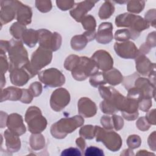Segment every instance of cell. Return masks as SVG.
<instances>
[{
  "label": "cell",
  "mask_w": 156,
  "mask_h": 156,
  "mask_svg": "<svg viewBox=\"0 0 156 156\" xmlns=\"http://www.w3.org/2000/svg\"><path fill=\"white\" fill-rule=\"evenodd\" d=\"M83 123V119L79 116H75L71 118L62 119L51 127V133L57 138L65 137L68 133H71L77 127Z\"/></svg>",
  "instance_id": "6da1fadb"
},
{
  "label": "cell",
  "mask_w": 156,
  "mask_h": 156,
  "mask_svg": "<svg viewBox=\"0 0 156 156\" xmlns=\"http://www.w3.org/2000/svg\"><path fill=\"white\" fill-rule=\"evenodd\" d=\"M95 133H96V141L102 142L109 150L115 152L121 148L122 140L118 133L113 132H106L99 126H96Z\"/></svg>",
  "instance_id": "7a4b0ae2"
},
{
  "label": "cell",
  "mask_w": 156,
  "mask_h": 156,
  "mask_svg": "<svg viewBox=\"0 0 156 156\" xmlns=\"http://www.w3.org/2000/svg\"><path fill=\"white\" fill-rule=\"evenodd\" d=\"M26 121L29 126V130L32 133H40L46 126V120L41 115L40 110L36 107H30L27 111Z\"/></svg>",
  "instance_id": "3957f363"
},
{
  "label": "cell",
  "mask_w": 156,
  "mask_h": 156,
  "mask_svg": "<svg viewBox=\"0 0 156 156\" xmlns=\"http://www.w3.org/2000/svg\"><path fill=\"white\" fill-rule=\"evenodd\" d=\"M97 68L93 60L87 57H81L76 68L73 71L72 75L75 79L82 80L85 79L90 74L94 73Z\"/></svg>",
  "instance_id": "277c9868"
},
{
  "label": "cell",
  "mask_w": 156,
  "mask_h": 156,
  "mask_svg": "<svg viewBox=\"0 0 156 156\" xmlns=\"http://www.w3.org/2000/svg\"><path fill=\"white\" fill-rule=\"evenodd\" d=\"M40 80L49 87H58L64 84L65 77L57 69L51 68L40 73Z\"/></svg>",
  "instance_id": "5b68a950"
},
{
  "label": "cell",
  "mask_w": 156,
  "mask_h": 156,
  "mask_svg": "<svg viewBox=\"0 0 156 156\" xmlns=\"http://www.w3.org/2000/svg\"><path fill=\"white\" fill-rule=\"evenodd\" d=\"M51 52L46 49L40 47L33 53L31 59V68L36 73L37 70L41 69L49 64L51 60Z\"/></svg>",
  "instance_id": "8992f818"
},
{
  "label": "cell",
  "mask_w": 156,
  "mask_h": 156,
  "mask_svg": "<svg viewBox=\"0 0 156 156\" xmlns=\"http://www.w3.org/2000/svg\"><path fill=\"white\" fill-rule=\"evenodd\" d=\"M69 92L63 88H59L53 92L51 99V105L53 110L60 111L69 104Z\"/></svg>",
  "instance_id": "52a82bcc"
},
{
  "label": "cell",
  "mask_w": 156,
  "mask_h": 156,
  "mask_svg": "<svg viewBox=\"0 0 156 156\" xmlns=\"http://www.w3.org/2000/svg\"><path fill=\"white\" fill-rule=\"evenodd\" d=\"M92 60L96 61L97 67L106 71L111 69L113 66V59L110 54L104 51H99L94 53Z\"/></svg>",
  "instance_id": "ba28073f"
},
{
  "label": "cell",
  "mask_w": 156,
  "mask_h": 156,
  "mask_svg": "<svg viewBox=\"0 0 156 156\" xmlns=\"http://www.w3.org/2000/svg\"><path fill=\"white\" fill-rule=\"evenodd\" d=\"M137 48L132 42L124 43H115V49L116 53L121 57L131 58H134L137 53Z\"/></svg>",
  "instance_id": "9c48e42d"
},
{
  "label": "cell",
  "mask_w": 156,
  "mask_h": 156,
  "mask_svg": "<svg viewBox=\"0 0 156 156\" xmlns=\"http://www.w3.org/2000/svg\"><path fill=\"white\" fill-rule=\"evenodd\" d=\"M7 126L10 130L16 135H22L25 133L26 128L23 123L21 115L12 114L9 116Z\"/></svg>",
  "instance_id": "30bf717a"
},
{
  "label": "cell",
  "mask_w": 156,
  "mask_h": 156,
  "mask_svg": "<svg viewBox=\"0 0 156 156\" xmlns=\"http://www.w3.org/2000/svg\"><path fill=\"white\" fill-rule=\"evenodd\" d=\"M79 111L80 114L86 118H90L96 113V106L90 99L81 98L79 102Z\"/></svg>",
  "instance_id": "8fae6325"
},
{
  "label": "cell",
  "mask_w": 156,
  "mask_h": 156,
  "mask_svg": "<svg viewBox=\"0 0 156 156\" xmlns=\"http://www.w3.org/2000/svg\"><path fill=\"white\" fill-rule=\"evenodd\" d=\"M112 28V24L109 23H102L99 27L97 34V41L103 44L109 43L113 38Z\"/></svg>",
  "instance_id": "7c38bea8"
},
{
  "label": "cell",
  "mask_w": 156,
  "mask_h": 156,
  "mask_svg": "<svg viewBox=\"0 0 156 156\" xmlns=\"http://www.w3.org/2000/svg\"><path fill=\"white\" fill-rule=\"evenodd\" d=\"M12 132L9 131L8 130L4 132V136L6 140V146L9 152H16L21 147V142L20 138L15 136Z\"/></svg>",
  "instance_id": "4fadbf2b"
},
{
  "label": "cell",
  "mask_w": 156,
  "mask_h": 156,
  "mask_svg": "<svg viewBox=\"0 0 156 156\" xmlns=\"http://www.w3.org/2000/svg\"><path fill=\"white\" fill-rule=\"evenodd\" d=\"M30 76L27 74L25 71L21 69H14L10 74L11 81L13 84L22 86L26 83Z\"/></svg>",
  "instance_id": "5bb4252c"
},
{
  "label": "cell",
  "mask_w": 156,
  "mask_h": 156,
  "mask_svg": "<svg viewBox=\"0 0 156 156\" xmlns=\"http://www.w3.org/2000/svg\"><path fill=\"white\" fill-rule=\"evenodd\" d=\"M23 41L27 46L30 47L34 46L37 41V32L32 29L26 30V31H24Z\"/></svg>",
  "instance_id": "9a60e30c"
},
{
  "label": "cell",
  "mask_w": 156,
  "mask_h": 156,
  "mask_svg": "<svg viewBox=\"0 0 156 156\" xmlns=\"http://www.w3.org/2000/svg\"><path fill=\"white\" fill-rule=\"evenodd\" d=\"M30 147L35 151H38L43 149L44 146V139L41 135H32L30 140Z\"/></svg>",
  "instance_id": "2e32d148"
},
{
  "label": "cell",
  "mask_w": 156,
  "mask_h": 156,
  "mask_svg": "<svg viewBox=\"0 0 156 156\" xmlns=\"http://www.w3.org/2000/svg\"><path fill=\"white\" fill-rule=\"evenodd\" d=\"M92 126H85L84 127H82L80 130V135L84 137L86 139H92L94 137V135L95 134V130H91L94 129Z\"/></svg>",
  "instance_id": "e0dca14e"
},
{
  "label": "cell",
  "mask_w": 156,
  "mask_h": 156,
  "mask_svg": "<svg viewBox=\"0 0 156 156\" xmlns=\"http://www.w3.org/2000/svg\"><path fill=\"white\" fill-rule=\"evenodd\" d=\"M87 40L83 35H77L75 36L72 38L71 40V46L73 48L75 47L77 43L79 44V50L82 49L87 44Z\"/></svg>",
  "instance_id": "ac0fdd59"
},
{
  "label": "cell",
  "mask_w": 156,
  "mask_h": 156,
  "mask_svg": "<svg viewBox=\"0 0 156 156\" xmlns=\"http://www.w3.org/2000/svg\"><path fill=\"white\" fill-rule=\"evenodd\" d=\"M80 58L76 55H70L65 61V66L66 69L72 70L76 68L77 63H79Z\"/></svg>",
  "instance_id": "d6986e66"
},
{
  "label": "cell",
  "mask_w": 156,
  "mask_h": 156,
  "mask_svg": "<svg viewBox=\"0 0 156 156\" xmlns=\"http://www.w3.org/2000/svg\"><path fill=\"white\" fill-rule=\"evenodd\" d=\"M141 139L139 136L133 135L129 136L127 140V144L130 149H135L138 147L141 144Z\"/></svg>",
  "instance_id": "ffe728a7"
},
{
  "label": "cell",
  "mask_w": 156,
  "mask_h": 156,
  "mask_svg": "<svg viewBox=\"0 0 156 156\" xmlns=\"http://www.w3.org/2000/svg\"><path fill=\"white\" fill-rule=\"evenodd\" d=\"M84 155L87 156H102L104 155V154L102 149L95 146H91L87 148Z\"/></svg>",
  "instance_id": "44dd1931"
},
{
  "label": "cell",
  "mask_w": 156,
  "mask_h": 156,
  "mask_svg": "<svg viewBox=\"0 0 156 156\" xmlns=\"http://www.w3.org/2000/svg\"><path fill=\"white\" fill-rule=\"evenodd\" d=\"M90 82L91 84L94 87H96L97 84L99 85L102 83H106V81L104 78V75L102 74V73H99L98 74H97L92 76L90 80Z\"/></svg>",
  "instance_id": "7402d4cb"
},
{
  "label": "cell",
  "mask_w": 156,
  "mask_h": 156,
  "mask_svg": "<svg viewBox=\"0 0 156 156\" xmlns=\"http://www.w3.org/2000/svg\"><path fill=\"white\" fill-rule=\"evenodd\" d=\"M85 20L84 21L83 23H82L84 28L87 30H88L89 31H90V30H94V28L96 26V23L94 21V19L93 17L92 16H88L85 19Z\"/></svg>",
  "instance_id": "603a6c76"
},
{
  "label": "cell",
  "mask_w": 156,
  "mask_h": 156,
  "mask_svg": "<svg viewBox=\"0 0 156 156\" xmlns=\"http://www.w3.org/2000/svg\"><path fill=\"white\" fill-rule=\"evenodd\" d=\"M131 37L130 35V33L129 30L126 29L118 30L115 33V38L118 40H128Z\"/></svg>",
  "instance_id": "cb8c5ba5"
},
{
  "label": "cell",
  "mask_w": 156,
  "mask_h": 156,
  "mask_svg": "<svg viewBox=\"0 0 156 156\" xmlns=\"http://www.w3.org/2000/svg\"><path fill=\"white\" fill-rule=\"evenodd\" d=\"M82 154L80 152V151L77 149V148H74V147H70L68 149H66L64 151H62V152L61 153V155L62 156H74V155H80Z\"/></svg>",
  "instance_id": "d4e9b609"
},
{
  "label": "cell",
  "mask_w": 156,
  "mask_h": 156,
  "mask_svg": "<svg viewBox=\"0 0 156 156\" xmlns=\"http://www.w3.org/2000/svg\"><path fill=\"white\" fill-rule=\"evenodd\" d=\"M32 93L35 96H38L41 91V85L38 82H35L32 83L30 87Z\"/></svg>",
  "instance_id": "484cf974"
},
{
  "label": "cell",
  "mask_w": 156,
  "mask_h": 156,
  "mask_svg": "<svg viewBox=\"0 0 156 156\" xmlns=\"http://www.w3.org/2000/svg\"><path fill=\"white\" fill-rule=\"evenodd\" d=\"M76 144L79 146V147L82 150V151H83V149H85V141L82 139L81 138H77L76 140Z\"/></svg>",
  "instance_id": "4316f807"
},
{
  "label": "cell",
  "mask_w": 156,
  "mask_h": 156,
  "mask_svg": "<svg viewBox=\"0 0 156 156\" xmlns=\"http://www.w3.org/2000/svg\"><path fill=\"white\" fill-rule=\"evenodd\" d=\"M101 120L104 121H110V118H109V116H103V118H102ZM104 126H105V127H106L107 129H112V128L111 124L109 122H108L107 124L104 125Z\"/></svg>",
  "instance_id": "83f0119b"
},
{
  "label": "cell",
  "mask_w": 156,
  "mask_h": 156,
  "mask_svg": "<svg viewBox=\"0 0 156 156\" xmlns=\"http://www.w3.org/2000/svg\"><path fill=\"white\" fill-rule=\"evenodd\" d=\"M121 155H134V154H133V151H131L130 149H126V150H124V151H123V153H121Z\"/></svg>",
  "instance_id": "f1b7e54d"
},
{
  "label": "cell",
  "mask_w": 156,
  "mask_h": 156,
  "mask_svg": "<svg viewBox=\"0 0 156 156\" xmlns=\"http://www.w3.org/2000/svg\"><path fill=\"white\" fill-rule=\"evenodd\" d=\"M136 155H154V154L151 153V152H149L147 151H139V152L138 153H136Z\"/></svg>",
  "instance_id": "f546056e"
}]
</instances>
